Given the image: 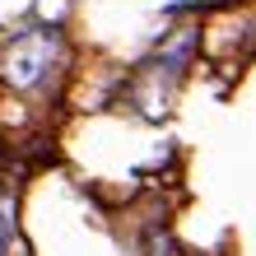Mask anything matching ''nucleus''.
<instances>
[{
  "label": "nucleus",
  "instance_id": "nucleus-1",
  "mask_svg": "<svg viewBox=\"0 0 256 256\" xmlns=\"http://www.w3.org/2000/svg\"><path fill=\"white\" fill-rule=\"evenodd\" d=\"M52 56H56V33H52V28L19 33V38L10 42V52H5V74H10L19 88H33L42 74H47Z\"/></svg>",
  "mask_w": 256,
  "mask_h": 256
},
{
  "label": "nucleus",
  "instance_id": "nucleus-2",
  "mask_svg": "<svg viewBox=\"0 0 256 256\" xmlns=\"http://www.w3.org/2000/svg\"><path fill=\"white\" fill-rule=\"evenodd\" d=\"M0 247H5V228H0Z\"/></svg>",
  "mask_w": 256,
  "mask_h": 256
}]
</instances>
